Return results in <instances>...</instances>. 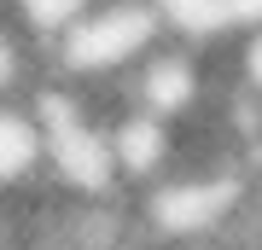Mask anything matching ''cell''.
<instances>
[{
  "instance_id": "obj_2",
  "label": "cell",
  "mask_w": 262,
  "mask_h": 250,
  "mask_svg": "<svg viewBox=\"0 0 262 250\" xmlns=\"http://www.w3.org/2000/svg\"><path fill=\"white\" fill-rule=\"evenodd\" d=\"M35 192H47V122L29 99H0V204H24Z\"/></svg>"
},
{
  "instance_id": "obj_3",
  "label": "cell",
  "mask_w": 262,
  "mask_h": 250,
  "mask_svg": "<svg viewBox=\"0 0 262 250\" xmlns=\"http://www.w3.org/2000/svg\"><path fill=\"white\" fill-rule=\"evenodd\" d=\"M0 6H6V18L18 24L35 47H47V53H53V47L64 41L88 12H94V0H0Z\"/></svg>"
},
{
  "instance_id": "obj_1",
  "label": "cell",
  "mask_w": 262,
  "mask_h": 250,
  "mask_svg": "<svg viewBox=\"0 0 262 250\" xmlns=\"http://www.w3.org/2000/svg\"><path fill=\"white\" fill-rule=\"evenodd\" d=\"M163 41L169 18L158 0H94V12L47 53V64L53 82L70 87H122Z\"/></svg>"
}]
</instances>
